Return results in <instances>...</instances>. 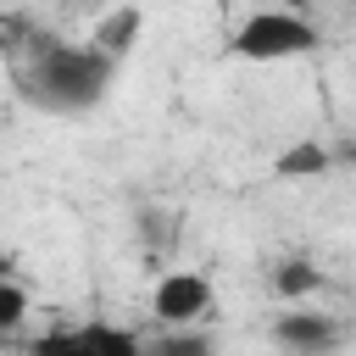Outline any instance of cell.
Returning a JSON list of instances; mask_svg holds the SVG:
<instances>
[{"mask_svg":"<svg viewBox=\"0 0 356 356\" xmlns=\"http://www.w3.org/2000/svg\"><path fill=\"white\" fill-rule=\"evenodd\" d=\"M22 95L56 117H78V111H95L111 83H117V61L100 56L89 39L83 44H67V39H33L22 72H17Z\"/></svg>","mask_w":356,"mask_h":356,"instance_id":"6da1fadb","label":"cell"},{"mask_svg":"<svg viewBox=\"0 0 356 356\" xmlns=\"http://www.w3.org/2000/svg\"><path fill=\"white\" fill-rule=\"evenodd\" d=\"M317 44H323V28L300 11H284V6L250 11L228 39V50L239 61H295V56H312Z\"/></svg>","mask_w":356,"mask_h":356,"instance_id":"7a4b0ae2","label":"cell"},{"mask_svg":"<svg viewBox=\"0 0 356 356\" xmlns=\"http://www.w3.org/2000/svg\"><path fill=\"white\" fill-rule=\"evenodd\" d=\"M28 356H139V334L106 317L89 323H61L39 339H28Z\"/></svg>","mask_w":356,"mask_h":356,"instance_id":"3957f363","label":"cell"},{"mask_svg":"<svg viewBox=\"0 0 356 356\" xmlns=\"http://www.w3.org/2000/svg\"><path fill=\"white\" fill-rule=\"evenodd\" d=\"M273 345L284 356H339L345 350V323L334 312H306L295 300V312H284L273 323Z\"/></svg>","mask_w":356,"mask_h":356,"instance_id":"277c9868","label":"cell"},{"mask_svg":"<svg viewBox=\"0 0 356 356\" xmlns=\"http://www.w3.org/2000/svg\"><path fill=\"white\" fill-rule=\"evenodd\" d=\"M150 312L161 328H184V323H200L211 312V278L206 273H167L156 289H150Z\"/></svg>","mask_w":356,"mask_h":356,"instance_id":"5b68a950","label":"cell"},{"mask_svg":"<svg viewBox=\"0 0 356 356\" xmlns=\"http://www.w3.org/2000/svg\"><path fill=\"white\" fill-rule=\"evenodd\" d=\"M139 33H145V11L139 6H117V11H106L100 22H95V33H89V44L100 50V56H111L117 67L134 56V44H139Z\"/></svg>","mask_w":356,"mask_h":356,"instance_id":"8992f818","label":"cell"},{"mask_svg":"<svg viewBox=\"0 0 356 356\" xmlns=\"http://www.w3.org/2000/svg\"><path fill=\"white\" fill-rule=\"evenodd\" d=\"M328 172V150L306 134V139H295L289 150H278L273 156V178H284V184H300V178H323Z\"/></svg>","mask_w":356,"mask_h":356,"instance_id":"52a82bcc","label":"cell"},{"mask_svg":"<svg viewBox=\"0 0 356 356\" xmlns=\"http://www.w3.org/2000/svg\"><path fill=\"white\" fill-rule=\"evenodd\" d=\"M139 356H217V339H211L206 328L184 323V328L156 334V339H139Z\"/></svg>","mask_w":356,"mask_h":356,"instance_id":"ba28073f","label":"cell"},{"mask_svg":"<svg viewBox=\"0 0 356 356\" xmlns=\"http://www.w3.org/2000/svg\"><path fill=\"white\" fill-rule=\"evenodd\" d=\"M317 289H323V273H317L306 256H284V261L273 267V295H278V300L295 306V300H312Z\"/></svg>","mask_w":356,"mask_h":356,"instance_id":"9c48e42d","label":"cell"},{"mask_svg":"<svg viewBox=\"0 0 356 356\" xmlns=\"http://www.w3.org/2000/svg\"><path fill=\"white\" fill-rule=\"evenodd\" d=\"M22 317H28V289L17 278H0V334L22 328Z\"/></svg>","mask_w":356,"mask_h":356,"instance_id":"30bf717a","label":"cell"},{"mask_svg":"<svg viewBox=\"0 0 356 356\" xmlns=\"http://www.w3.org/2000/svg\"><path fill=\"white\" fill-rule=\"evenodd\" d=\"M0 278H11V256L6 250H0Z\"/></svg>","mask_w":356,"mask_h":356,"instance_id":"8fae6325","label":"cell"}]
</instances>
